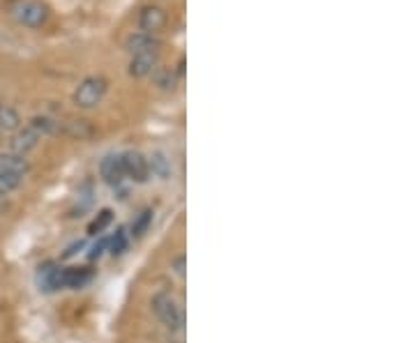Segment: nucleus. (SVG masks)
Instances as JSON below:
<instances>
[{"mask_svg": "<svg viewBox=\"0 0 415 343\" xmlns=\"http://www.w3.org/2000/svg\"><path fill=\"white\" fill-rule=\"evenodd\" d=\"M91 281V270L86 268H63L61 272V288H72V290H78L83 288L86 283Z\"/></svg>", "mask_w": 415, "mask_h": 343, "instance_id": "9b49d317", "label": "nucleus"}, {"mask_svg": "<svg viewBox=\"0 0 415 343\" xmlns=\"http://www.w3.org/2000/svg\"><path fill=\"white\" fill-rule=\"evenodd\" d=\"M148 157V169H150V178L155 175L157 180H169L173 175V162L164 150H153Z\"/></svg>", "mask_w": 415, "mask_h": 343, "instance_id": "9d476101", "label": "nucleus"}, {"mask_svg": "<svg viewBox=\"0 0 415 343\" xmlns=\"http://www.w3.org/2000/svg\"><path fill=\"white\" fill-rule=\"evenodd\" d=\"M108 253L111 256H121V253H125V249H127V233L121 228V231H116V235L111 240H108Z\"/></svg>", "mask_w": 415, "mask_h": 343, "instance_id": "6ab92c4d", "label": "nucleus"}, {"mask_svg": "<svg viewBox=\"0 0 415 343\" xmlns=\"http://www.w3.org/2000/svg\"><path fill=\"white\" fill-rule=\"evenodd\" d=\"M31 164H28L26 157L14 154V152H0V171H12V173H21L26 175Z\"/></svg>", "mask_w": 415, "mask_h": 343, "instance_id": "4468645a", "label": "nucleus"}, {"mask_svg": "<svg viewBox=\"0 0 415 343\" xmlns=\"http://www.w3.org/2000/svg\"><path fill=\"white\" fill-rule=\"evenodd\" d=\"M160 67V48H150V51H141L130 56V65H127V72L134 78H145L153 76V72Z\"/></svg>", "mask_w": 415, "mask_h": 343, "instance_id": "423d86ee", "label": "nucleus"}, {"mask_svg": "<svg viewBox=\"0 0 415 343\" xmlns=\"http://www.w3.org/2000/svg\"><path fill=\"white\" fill-rule=\"evenodd\" d=\"M21 127V115L14 106L0 104V136L3 134H14Z\"/></svg>", "mask_w": 415, "mask_h": 343, "instance_id": "ddd939ff", "label": "nucleus"}, {"mask_svg": "<svg viewBox=\"0 0 415 343\" xmlns=\"http://www.w3.org/2000/svg\"><path fill=\"white\" fill-rule=\"evenodd\" d=\"M28 127H33V130L39 134V139H44V136H51L56 132L58 122L48 115H35V117L28 120Z\"/></svg>", "mask_w": 415, "mask_h": 343, "instance_id": "f3484780", "label": "nucleus"}, {"mask_svg": "<svg viewBox=\"0 0 415 343\" xmlns=\"http://www.w3.org/2000/svg\"><path fill=\"white\" fill-rule=\"evenodd\" d=\"M3 7L19 26L28 28V31H39L51 19V9L42 0H5Z\"/></svg>", "mask_w": 415, "mask_h": 343, "instance_id": "f257e3e1", "label": "nucleus"}, {"mask_svg": "<svg viewBox=\"0 0 415 343\" xmlns=\"http://www.w3.org/2000/svg\"><path fill=\"white\" fill-rule=\"evenodd\" d=\"M26 175L21 173H12V171H0V199H5L12 191H16L24 184Z\"/></svg>", "mask_w": 415, "mask_h": 343, "instance_id": "2eb2a0df", "label": "nucleus"}, {"mask_svg": "<svg viewBox=\"0 0 415 343\" xmlns=\"http://www.w3.org/2000/svg\"><path fill=\"white\" fill-rule=\"evenodd\" d=\"M123 157V171L125 178H130L136 184H145L150 180V169H148V157L138 150H127L121 154Z\"/></svg>", "mask_w": 415, "mask_h": 343, "instance_id": "20e7f679", "label": "nucleus"}, {"mask_svg": "<svg viewBox=\"0 0 415 343\" xmlns=\"http://www.w3.org/2000/svg\"><path fill=\"white\" fill-rule=\"evenodd\" d=\"M150 307H153V313L157 316V320H160L166 329H171V332L183 329V325H185L183 309L169 292H157V295H153Z\"/></svg>", "mask_w": 415, "mask_h": 343, "instance_id": "7ed1b4c3", "label": "nucleus"}, {"mask_svg": "<svg viewBox=\"0 0 415 343\" xmlns=\"http://www.w3.org/2000/svg\"><path fill=\"white\" fill-rule=\"evenodd\" d=\"M106 247H108V240H100L97 244H93V249H91V253H88V256H91V260H97L106 251Z\"/></svg>", "mask_w": 415, "mask_h": 343, "instance_id": "4be33fe9", "label": "nucleus"}, {"mask_svg": "<svg viewBox=\"0 0 415 343\" xmlns=\"http://www.w3.org/2000/svg\"><path fill=\"white\" fill-rule=\"evenodd\" d=\"M166 21H169V16H166V9L160 5H143L141 12H138V31L145 35L155 37L160 31H164Z\"/></svg>", "mask_w": 415, "mask_h": 343, "instance_id": "39448f33", "label": "nucleus"}, {"mask_svg": "<svg viewBox=\"0 0 415 343\" xmlns=\"http://www.w3.org/2000/svg\"><path fill=\"white\" fill-rule=\"evenodd\" d=\"M111 219H113V212L111 210H102L100 214H97V219L91 223V228H88V233L91 235H97V233H102L108 223H111Z\"/></svg>", "mask_w": 415, "mask_h": 343, "instance_id": "aec40b11", "label": "nucleus"}, {"mask_svg": "<svg viewBox=\"0 0 415 343\" xmlns=\"http://www.w3.org/2000/svg\"><path fill=\"white\" fill-rule=\"evenodd\" d=\"M39 141L42 139H39V134L33 130V127H28V125L19 127V130L14 132V136H12V141H9V152L28 157V152H33Z\"/></svg>", "mask_w": 415, "mask_h": 343, "instance_id": "6e6552de", "label": "nucleus"}, {"mask_svg": "<svg viewBox=\"0 0 415 343\" xmlns=\"http://www.w3.org/2000/svg\"><path fill=\"white\" fill-rule=\"evenodd\" d=\"M125 48L127 53L134 56V53H141V51H150V48H160V42L153 37V35H145V33H132L130 37H127L125 42Z\"/></svg>", "mask_w": 415, "mask_h": 343, "instance_id": "f8f14e48", "label": "nucleus"}, {"mask_svg": "<svg viewBox=\"0 0 415 343\" xmlns=\"http://www.w3.org/2000/svg\"><path fill=\"white\" fill-rule=\"evenodd\" d=\"M173 268H175V274L178 277H185V256H178L173 260Z\"/></svg>", "mask_w": 415, "mask_h": 343, "instance_id": "5701e85b", "label": "nucleus"}, {"mask_svg": "<svg viewBox=\"0 0 415 343\" xmlns=\"http://www.w3.org/2000/svg\"><path fill=\"white\" fill-rule=\"evenodd\" d=\"M61 272L63 268L56 265V263H44V265L37 268V286L44 292L61 290Z\"/></svg>", "mask_w": 415, "mask_h": 343, "instance_id": "1a4fd4ad", "label": "nucleus"}, {"mask_svg": "<svg viewBox=\"0 0 415 343\" xmlns=\"http://www.w3.org/2000/svg\"><path fill=\"white\" fill-rule=\"evenodd\" d=\"M83 247H86V242H83V240H78V242H74V244H69V247L65 249V253H63V258H65V260H69V258H74V256H76V253H78V251H81Z\"/></svg>", "mask_w": 415, "mask_h": 343, "instance_id": "412c9836", "label": "nucleus"}, {"mask_svg": "<svg viewBox=\"0 0 415 343\" xmlns=\"http://www.w3.org/2000/svg\"><path fill=\"white\" fill-rule=\"evenodd\" d=\"M150 223H153V212L150 210H143L132 221V235H134V238H143V235L148 233V228H150Z\"/></svg>", "mask_w": 415, "mask_h": 343, "instance_id": "a211bd4d", "label": "nucleus"}, {"mask_svg": "<svg viewBox=\"0 0 415 343\" xmlns=\"http://www.w3.org/2000/svg\"><path fill=\"white\" fill-rule=\"evenodd\" d=\"M106 90H108V81L100 74H93V76H86L81 83L74 88L72 93V102L76 109H95V106H100L102 100L106 97Z\"/></svg>", "mask_w": 415, "mask_h": 343, "instance_id": "f03ea898", "label": "nucleus"}, {"mask_svg": "<svg viewBox=\"0 0 415 343\" xmlns=\"http://www.w3.org/2000/svg\"><path fill=\"white\" fill-rule=\"evenodd\" d=\"M153 76H155V83H157L160 90H173L180 72L171 70V67H157V70L153 72Z\"/></svg>", "mask_w": 415, "mask_h": 343, "instance_id": "dca6fc26", "label": "nucleus"}, {"mask_svg": "<svg viewBox=\"0 0 415 343\" xmlns=\"http://www.w3.org/2000/svg\"><path fill=\"white\" fill-rule=\"evenodd\" d=\"M100 178L108 184V187H121V184L125 182L121 152H108L102 157L100 159Z\"/></svg>", "mask_w": 415, "mask_h": 343, "instance_id": "0eeeda50", "label": "nucleus"}]
</instances>
